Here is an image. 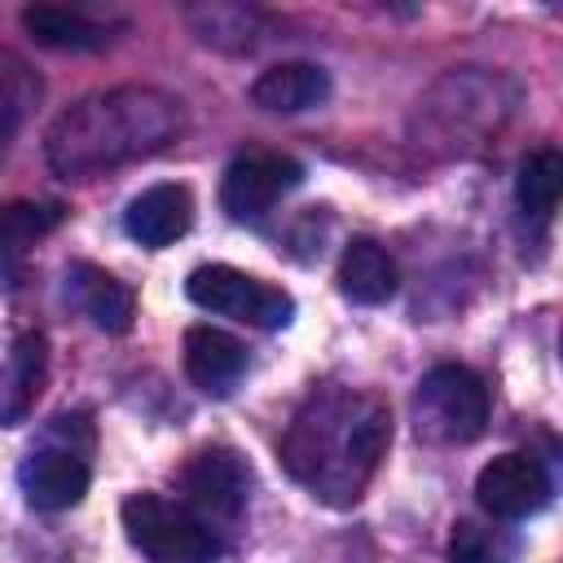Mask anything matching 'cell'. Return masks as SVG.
<instances>
[{
    "label": "cell",
    "mask_w": 563,
    "mask_h": 563,
    "mask_svg": "<svg viewBox=\"0 0 563 563\" xmlns=\"http://www.w3.org/2000/svg\"><path fill=\"white\" fill-rule=\"evenodd\" d=\"M391 444V409L378 391L321 383L282 435V466L325 506H356Z\"/></svg>",
    "instance_id": "obj_1"
},
{
    "label": "cell",
    "mask_w": 563,
    "mask_h": 563,
    "mask_svg": "<svg viewBox=\"0 0 563 563\" xmlns=\"http://www.w3.org/2000/svg\"><path fill=\"white\" fill-rule=\"evenodd\" d=\"M185 374L198 391L229 396L246 374V347L216 325H189L185 330Z\"/></svg>",
    "instance_id": "obj_12"
},
{
    "label": "cell",
    "mask_w": 563,
    "mask_h": 563,
    "mask_svg": "<svg viewBox=\"0 0 563 563\" xmlns=\"http://www.w3.org/2000/svg\"><path fill=\"white\" fill-rule=\"evenodd\" d=\"M413 427L431 444H471L488 427V387L466 365H435L413 387Z\"/></svg>",
    "instance_id": "obj_5"
},
{
    "label": "cell",
    "mask_w": 563,
    "mask_h": 563,
    "mask_svg": "<svg viewBox=\"0 0 563 563\" xmlns=\"http://www.w3.org/2000/svg\"><path fill=\"white\" fill-rule=\"evenodd\" d=\"M339 290L352 303H387L396 295V260L374 238H352L339 255Z\"/></svg>",
    "instance_id": "obj_15"
},
{
    "label": "cell",
    "mask_w": 563,
    "mask_h": 563,
    "mask_svg": "<svg viewBox=\"0 0 563 563\" xmlns=\"http://www.w3.org/2000/svg\"><path fill=\"white\" fill-rule=\"evenodd\" d=\"M510 106H515V88L501 75L466 66V70L444 75L427 92V101L418 106V123H422L427 145L471 150V145H479V136L501 128Z\"/></svg>",
    "instance_id": "obj_3"
},
{
    "label": "cell",
    "mask_w": 563,
    "mask_h": 563,
    "mask_svg": "<svg viewBox=\"0 0 563 563\" xmlns=\"http://www.w3.org/2000/svg\"><path fill=\"white\" fill-rule=\"evenodd\" d=\"M35 97H40V79H35V70H31L18 53L0 48V150L13 141V132H18L22 119L31 114Z\"/></svg>",
    "instance_id": "obj_20"
},
{
    "label": "cell",
    "mask_w": 563,
    "mask_h": 563,
    "mask_svg": "<svg viewBox=\"0 0 563 563\" xmlns=\"http://www.w3.org/2000/svg\"><path fill=\"white\" fill-rule=\"evenodd\" d=\"M189 22L216 48H251L260 13L255 9H233V4H202V9H189Z\"/></svg>",
    "instance_id": "obj_21"
},
{
    "label": "cell",
    "mask_w": 563,
    "mask_h": 563,
    "mask_svg": "<svg viewBox=\"0 0 563 563\" xmlns=\"http://www.w3.org/2000/svg\"><path fill=\"white\" fill-rule=\"evenodd\" d=\"M88 418L84 413H62L53 418V427L44 431L40 444H31V453L18 466V484L26 493V501L35 510H70L84 501L88 484H92V462H88V444H75V431H84Z\"/></svg>",
    "instance_id": "obj_4"
},
{
    "label": "cell",
    "mask_w": 563,
    "mask_h": 563,
    "mask_svg": "<svg viewBox=\"0 0 563 563\" xmlns=\"http://www.w3.org/2000/svg\"><path fill=\"white\" fill-rule=\"evenodd\" d=\"M506 537L475 519H457L449 532V563H506Z\"/></svg>",
    "instance_id": "obj_22"
},
{
    "label": "cell",
    "mask_w": 563,
    "mask_h": 563,
    "mask_svg": "<svg viewBox=\"0 0 563 563\" xmlns=\"http://www.w3.org/2000/svg\"><path fill=\"white\" fill-rule=\"evenodd\" d=\"M559 194H563V158L559 150H532L523 163H519V176H515V202L528 220L545 224L559 207Z\"/></svg>",
    "instance_id": "obj_18"
},
{
    "label": "cell",
    "mask_w": 563,
    "mask_h": 563,
    "mask_svg": "<svg viewBox=\"0 0 563 563\" xmlns=\"http://www.w3.org/2000/svg\"><path fill=\"white\" fill-rule=\"evenodd\" d=\"M57 224H62L57 202H0V264L26 255Z\"/></svg>",
    "instance_id": "obj_19"
},
{
    "label": "cell",
    "mask_w": 563,
    "mask_h": 563,
    "mask_svg": "<svg viewBox=\"0 0 563 563\" xmlns=\"http://www.w3.org/2000/svg\"><path fill=\"white\" fill-rule=\"evenodd\" d=\"M22 26L48 44V48H70V53H92L106 48L114 35L106 22L88 18L84 9H62V4H26L22 9Z\"/></svg>",
    "instance_id": "obj_17"
},
{
    "label": "cell",
    "mask_w": 563,
    "mask_h": 563,
    "mask_svg": "<svg viewBox=\"0 0 563 563\" xmlns=\"http://www.w3.org/2000/svg\"><path fill=\"white\" fill-rule=\"evenodd\" d=\"M194 224V198L185 185H150L141 189L128 211H123V229L132 242L158 251V246H172L176 238H185Z\"/></svg>",
    "instance_id": "obj_11"
},
{
    "label": "cell",
    "mask_w": 563,
    "mask_h": 563,
    "mask_svg": "<svg viewBox=\"0 0 563 563\" xmlns=\"http://www.w3.org/2000/svg\"><path fill=\"white\" fill-rule=\"evenodd\" d=\"M475 497L493 519H528L550 501V471L532 453H501L475 475Z\"/></svg>",
    "instance_id": "obj_10"
},
{
    "label": "cell",
    "mask_w": 563,
    "mask_h": 563,
    "mask_svg": "<svg viewBox=\"0 0 563 563\" xmlns=\"http://www.w3.org/2000/svg\"><path fill=\"white\" fill-rule=\"evenodd\" d=\"M185 295L207 308V312H220V317H233V321H246L255 330H282L290 325L295 317V299L242 268H229V264H202L189 273L185 282Z\"/></svg>",
    "instance_id": "obj_7"
},
{
    "label": "cell",
    "mask_w": 563,
    "mask_h": 563,
    "mask_svg": "<svg viewBox=\"0 0 563 563\" xmlns=\"http://www.w3.org/2000/svg\"><path fill=\"white\" fill-rule=\"evenodd\" d=\"M180 128L185 110L172 92L150 84H123L66 106L44 136V158L57 176L88 180L145 154H158L180 136Z\"/></svg>",
    "instance_id": "obj_2"
},
{
    "label": "cell",
    "mask_w": 563,
    "mask_h": 563,
    "mask_svg": "<svg viewBox=\"0 0 563 563\" xmlns=\"http://www.w3.org/2000/svg\"><path fill=\"white\" fill-rule=\"evenodd\" d=\"M66 299L106 334H128L132 330V317H136L132 290L97 264H70L66 268Z\"/></svg>",
    "instance_id": "obj_13"
},
{
    "label": "cell",
    "mask_w": 563,
    "mask_h": 563,
    "mask_svg": "<svg viewBox=\"0 0 563 563\" xmlns=\"http://www.w3.org/2000/svg\"><path fill=\"white\" fill-rule=\"evenodd\" d=\"M299 180H303V167L295 158H282V154H242V158L229 163V172L220 180V207L233 220H260Z\"/></svg>",
    "instance_id": "obj_9"
},
{
    "label": "cell",
    "mask_w": 563,
    "mask_h": 563,
    "mask_svg": "<svg viewBox=\"0 0 563 563\" xmlns=\"http://www.w3.org/2000/svg\"><path fill=\"white\" fill-rule=\"evenodd\" d=\"M123 532L150 563H220V537L185 506L158 493H132L123 501Z\"/></svg>",
    "instance_id": "obj_6"
},
{
    "label": "cell",
    "mask_w": 563,
    "mask_h": 563,
    "mask_svg": "<svg viewBox=\"0 0 563 563\" xmlns=\"http://www.w3.org/2000/svg\"><path fill=\"white\" fill-rule=\"evenodd\" d=\"M44 361H48L44 334L26 330V334L13 339L9 361L0 369V427H13V422L26 418V409L40 396V383H44Z\"/></svg>",
    "instance_id": "obj_16"
},
{
    "label": "cell",
    "mask_w": 563,
    "mask_h": 563,
    "mask_svg": "<svg viewBox=\"0 0 563 563\" xmlns=\"http://www.w3.org/2000/svg\"><path fill=\"white\" fill-rule=\"evenodd\" d=\"M330 97V75L312 62H282L268 66L255 84H251V101L268 114H299L312 110Z\"/></svg>",
    "instance_id": "obj_14"
},
{
    "label": "cell",
    "mask_w": 563,
    "mask_h": 563,
    "mask_svg": "<svg viewBox=\"0 0 563 563\" xmlns=\"http://www.w3.org/2000/svg\"><path fill=\"white\" fill-rule=\"evenodd\" d=\"M180 506L202 519L211 532L216 523H238L246 515V501H251V466L233 453V449H198L180 475Z\"/></svg>",
    "instance_id": "obj_8"
}]
</instances>
